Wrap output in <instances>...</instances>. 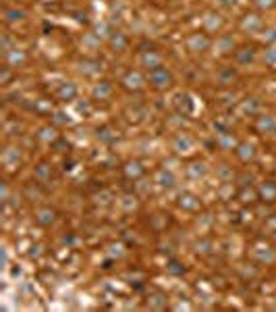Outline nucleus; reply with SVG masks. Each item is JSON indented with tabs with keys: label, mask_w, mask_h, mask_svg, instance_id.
Instances as JSON below:
<instances>
[{
	"label": "nucleus",
	"mask_w": 276,
	"mask_h": 312,
	"mask_svg": "<svg viewBox=\"0 0 276 312\" xmlns=\"http://www.w3.org/2000/svg\"><path fill=\"white\" fill-rule=\"evenodd\" d=\"M274 0H260V6H272Z\"/></svg>",
	"instance_id": "nucleus-4"
},
{
	"label": "nucleus",
	"mask_w": 276,
	"mask_h": 312,
	"mask_svg": "<svg viewBox=\"0 0 276 312\" xmlns=\"http://www.w3.org/2000/svg\"><path fill=\"white\" fill-rule=\"evenodd\" d=\"M262 196H264V198H268V202H272L276 198V186H272V183L262 186Z\"/></svg>",
	"instance_id": "nucleus-3"
},
{
	"label": "nucleus",
	"mask_w": 276,
	"mask_h": 312,
	"mask_svg": "<svg viewBox=\"0 0 276 312\" xmlns=\"http://www.w3.org/2000/svg\"><path fill=\"white\" fill-rule=\"evenodd\" d=\"M123 84L127 86L129 90H139V88L143 86V79H141V75H139V73H133V71H131L127 77L123 79Z\"/></svg>",
	"instance_id": "nucleus-2"
},
{
	"label": "nucleus",
	"mask_w": 276,
	"mask_h": 312,
	"mask_svg": "<svg viewBox=\"0 0 276 312\" xmlns=\"http://www.w3.org/2000/svg\"><path fill=\"white\" fill-rule=\"evenodd\" d=\"M149 82H152L156 88H166L170 82H172V75L170 71H166V67H156L152 69V73H149Z\"/></svg>",
	"instance_id": "nucleus-1"
}]
</instances>
